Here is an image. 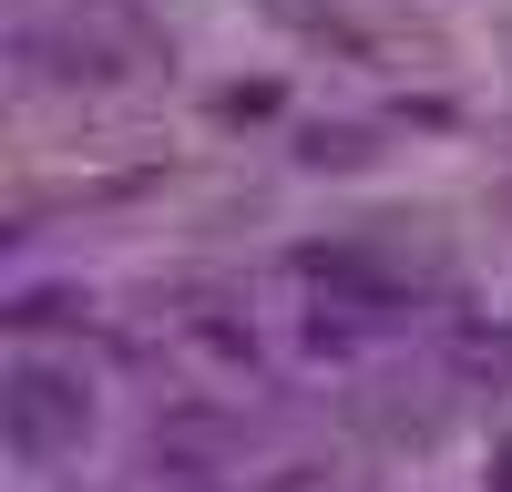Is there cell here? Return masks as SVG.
Segmentation results:
<instances>
[{
  "mask_svg": "<svg viewBox=\"0 0 512 492\" xmlns=\"http://www.w3.org/2000/svg\"><path fill=\"white\" fill-rule=\"evenodd\" d=\"M0 431H11L21 462H62V451H82V431H93V380L62 359H11V380H0Z\"/></svg>",
  "mask_w": 512,
  "mask_h": 492,
  "instance_id": "1",
  "label": "cell"
}]
</instances>
